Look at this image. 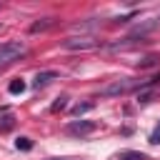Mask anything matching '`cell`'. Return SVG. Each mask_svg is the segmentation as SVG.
Returning <instances> with one entry per match:
<instances>
[{"instance_id":"obj_1","label":"cell","mask_w":160,"mask_h":160,"mask_svg":"<svg viewBox=\"0 0 160 160\" xmlns=\"http://www.w3.org/2000/svg\"><path fill=\"white\" fill-rule=\"evenodd\" d=\"M142 88H150V80H140V78H120V80H112L110 85H105L100 90L102 98H120L125 92H132V90H142Z\"/></svg>"},{"instance_id":"obj_2","label":"cell","mask_w":160,"mask_h":160,"mask_svg":"<svg viewBox=\"0 0 160 160\" xmlns=\"http://www.w3.org/2000/svg\"><path fill=\"white\" fill-rule=\"evenodd\" d=\"M20 55H25V45L22 42H2L0 45V65H8L12 60H18Z\"/></svg>"},{"instance_id":"obj_3","label":"cell","mask_w":160,"mask_h":160,"mask_svg":"<svg viewBox=\"0 0 160 160\" xmlns=\"http://www.w3.org/2000/svg\"><path fill=\"white\" fill-rule=\"evenodd\" d=\"M95 130H98V122H92V120H72V122L65 125V132H68V135H75V138L90 135V132H95Z\"/></svg>"},{"instance_id":"obj_4","label":"cell","mask_w":160,"mask_h":160,"mask_svg":"<svg viewBox=\"0 0 160 160\" xmlns=\"http://www.w3.org/2000/svg\"><path fill=\"white\" fill-rule=\"evenodd\" d=\"M102 42L98 38H68L62 40V48L65 50H92V48H100Z\"/></svg>"},{"instance_id":"obj_5","label":"cell","mask_w":160,"mask_h":160,"mask_svg":"<svg viewBox=\"0 0 160 160\" xmlns=\"http://www.w3.org/2000/svg\"><path fill=\"white\" fill-rule=\"evenodd\" d=\"M58 78H60V75H58V70H42V72H38V75H35L32 85H35V88H45L48 82L58 80Z\"/></svg>"},{"instance_id":"obj_6","label":"cell","mask_w":160,"mask_h":160,"mask_svg":"<svg viewBox=\"0 0 160 160\" xmlns=\"http://www.w3.org/2000/svg\"><path fill=\"white\" fill-rule=\"evenodd\" d=\"M115 160H148L145 152H138V150H122L115 155Z\"/></svg>"},{"instance_id":"obj_7","label":"cell","mask_w":160,"mask_h":160,"mask_svg":"<svg viewBox=\"0 0 160 160\" xmlns=\"http://www.w3.org/2000/svg\"><path fill=\"white\" fill-rule=\"evenodd\" d=\"M25 88H28V85H25V80H22V78H15V80H10L8 92H10V95H22V92H25Z\"/></svg>"},{"instance_id":"obj_8","label":"cell","mask_w":160,"mask_h":160,"mask_svg":"<svg viewBox=\"0 0 160 160\" xmlns=\"http://www.w3.org/2000/svg\"><path fill=\"white\" fill-rule=\"evenodd\" d=\"M50 25H55V18H45L42 22H32V25H30V32H40V30H48Z\"/></svg>"},{"instance_id":"obj_9","label":"cell","mask_w":160,"mask_h":160,"mask_svg":"<svg viewBox=\"0 0 160 160\" xmlns=\"http://www.w3.org/2000/svg\"><path fill=\"white\" fill-rule=\"evenodd\" d=\"M138 100H140V102H152V100H155V92L142 88V90H138Z\"/></svg>"},{"instance_id":"obj_10","label":"cell","mask_w":160,"mask_h":160,"mask_svg":"<svg viewBox=\"0 0 160 160\" xmlns=\"http://www.w3.org/2000/svg\"><path fill=\"white\" fill-rule=\"evenodd\" d=\"M15 148H18V150H30V148H32V140L22 135V138H18V140H15Z\"/></svg>"},{"instance_id":"obj_11","label":"cell","mask_w":160,"mask_h":160,"mask_svg":"<svg viewBox=\"0 0 160 160\" xmlns=\"http://www.w3.org/2000/svg\"><path fill=\"white\" fill-rule=\"evenodd\" d=\"M92 108V102H82V105H75L72 108V115H82V112H88Z\"/></svg>"},{"instance_id":"obj_12","label":"cell","mask_w":160,"mask_h":160,"mask_svg":"<svg viewBox=\"0 0 160 160\" xmlns=\"http://www.w3.org/2000/svg\"><path fill=\"white\" fill-rule=\"evenodd\" d=\"M65 105H68V95H60V98H58V102L52 105V112H58V110H62Z\"/></svg>"},{"instance_id":"obj_13","label":"cell","mask_w":160,"mask_h":160,"mask_svg":"<svg viewBox=\"0 0 160 160\" xmlns=\"http://www.w3.org/2000/svg\"><path fill=\"white\" fill-rule=\"evenodd\" d=\"M148 140H150V142H152V145H158V142H160V122H158V125H155V130H152V132H150V138H148Z\"/></svg>"},{"instance_id":"obj_14","label":"cell","mask_w":160,"mask_h":160,"mask_svg":"<svg viewBox=\"0 0 160 160\" xmlns=\"http://www.w3.org/2000/svg\"><path fill=\"white\" fill-rule=\"evenodd\" d=\"M155 60H158V58H145V60L140 62V68H150V65H155Z\"/></svg>"},{"instance_id":"obj_15","label":"cell","mask_w":160,"mask_h":160,"mask_svg":"<svg viewBox=\"0 0 160 160\" xmlns=\"http://www.w3.org/2000/svg\"><path fill=\"white\" fill-rule=\"evenodd\" d=\"M2 130H10L12 128V118H2V125H0Z\"/></svg>"},{"instance_id":"obj_16","label":"cell","mask_w":160,"mask_h":160,"mask_svg":"<svg viewBox=\"0 0 160 160\" xmlns=\"http://www.w3.org/2000/svg\"><path fill=\"white\" fill-rule=\"evenodd\" d=\"M50 160H60V158H50Z\"/></svg>"}]
</instances>
